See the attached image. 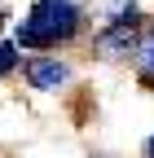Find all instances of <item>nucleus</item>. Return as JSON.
Segmentation results:
<instances>
[{
  "mask_svg": "<svg viewBox=\"0 0 154 158\" xmlns=\"http://www.w3.org/2000/svg\"><path fill=\"white\" fill-rule=\"evenodd\" d=\"M79 35H84V5L79 0H31L22 22L13 27V40L31 53H57Z\"/></svg>",
  "mask_w": 154,
  "mask_h": 158,
  "instance_id": "1",
  "label": "nucleus"
},
{
  "mask_svg": "<svg viewBox=\"0 0 154 158\" xmlns=\"http://www.w3.org/2000/svg\"><path fill=\"white\" fill-rule=\"evenodd\" d=\"M22 75H27V84L35 88V92H57V88H66L71 84V62L66 57H31V62L22 66Z\"/></svg>",
  "mask_w": 154,
  "mask_h": 158,
  "instance_id": "2",
  "label": "nucleus"
},
{
  "mask_svg": "<svg viewBox=\"0 0 154 158\" xmlns=\"http://www.w3.org/2000/svg\"><path fill=\"white\" fill-rule=\"evenodd\" d=\"M132 62H137V79L145 88H154V40H141V48L132 53Z\"/></svg>",
  "mask_w": 154,
  "mask_h": 158,
  "instance_id": "3",
  "label": "nucleus"
},
{
  "mask_svg": "<svg viewBox=\"0 0 154 158\" xmlns=\"http://www.w3.org/2000/svg\"><path fill=\"white\" fill-rule=\"evenodd\" d=\"M18 66H22V44L18 40H0V79H9Z\"/></svg>",
  "mask_w": 154,
  "mask_h": 158,
  "instance_id": "4",
  "label": "nucleus"
},
{
  "mask_svg": "<svg viewBox=\"0 0 154 158\" xmlns=\"http://www.w3.org/2000/svg\"><path fill=\"white\" fill-rule=\"evenodd\" d=\"M145 154H150V158H154V136H150V141H145Z\"/></svg>",
  "mask_w": 154,
  "mask_h": 158,
  "instance_id": "5",
  "label": "nucleus"
}]
</instances>
